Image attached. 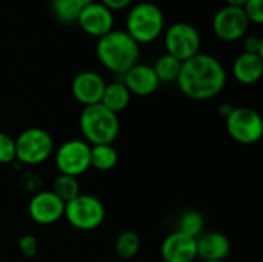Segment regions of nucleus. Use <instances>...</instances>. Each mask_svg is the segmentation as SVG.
Masks as SVG:
<instances>
[{
    "label": "nucleus",
    "instance_id": "nucleus-1",
    "mask_svg": "<svg viewBox=\"0 0 263 262\" xmlns=\"http://www.w3.org/2000/svg\"><path fill=\"white\" fill-rule=\"evenodd\" d=\"M228 80L222 62L205 53L182 62L176 80L179 90L193 100H210L222 93Z\"/></svg>",
    "mask_w": 263,
    "mask_h": 262
},
{
    "label": "nucleus",
    "instance_id": "nucleus-2",
    "mask_svg": "<svg viewBox=\"0 0 263 262\" xmlns=\"http://www.w3.org/2000/svg\"><path fill=\"white\" fill-rule=\"evenodd\" d=\"M96 56L112 74L123 76L140 57V45L123 29H112L97 39Z\"/></svg>",
    "mask_w": 263,
    "mask_h": 262
},
{
    "label": "nucleus",
    "instance_id": "nucleus-3",
    "mask_svg": "<svg viewBox=\"0 0 263 262\" xmlns=\"http://www.w3.org/2000/svg\"><path fill=\"white\" fill-rule=\"evenodd\" d=\"M79 128L85 142L92 145H112L120 133L119 116L102 103L83 107L79 117Z\"/></svg>",
    "mask_w": 263,
    "mask_h": 262
},
{
    "label": "nucleus",
    "instance_id": "nucleus-4",
    "mask_svg": "<svg viewBox=\"0 0 263 262\" xmlns=\"http://www.w3.org/2000/svg\"><path fill=\"white\" fill-rule=\"evenodd\" d=\"M139 45L157 40L165 31V14L153 2H140L129 8L125 29Z\"/></svg>",
    "mask_w": 263,
    "mask_h": 262
},
{
    "label": "nucleus",
    "instance_id": "nucleus-5",
    "mask_svg": "<svg viewBox=\"0 0 263 262\" xmlns=\"http://www.w3.org/2000/svg\"><path fill=\"white\" fill-rule=\"evenodd\" d=\"M15 161L20 165L35 167L46 162L54 154V141L51 134L39 127L23 130L15 139Z\"/></svg>",
    "mask_w": 263,
    "mask_h": 262
},
{
    "label": "nucleus",
    "instance_id": "nucleus-6",
    "mask_svg": "<svg viewBox=\"0 0 263 262\" xmlns=\"http://www.w3.org/2000/svg\"><path fill=\"white\" fill-rule=\"evenodd\" d=\"M63 218H66L68 224L76 230L92 232L103 224L106 208L97 196L80 193L65 204Z\"/></svg>",
    "mask_w": 263,
    "mask_h": 262
},
{
    "label": "nucleus",
    "instance_id": "nucleus-7",
    "mask_svg": "<svg viewBox=\"0 0 263 262\" xmlns=\"http://www.w3.org/2000/svg\"><path fill=\"white\" fill-rule=\"evenodd\" d=\"M202 37L197 28L188 22H176L165 31L166 54L185 62L200 53Z\"/></svg>",
    "mask_w": 263,
    "mask_h": 262
},
{
    "label": "nucleus",
    "instance_id": "nucleus-8",
    "mask_svg": "<svg viewBox=\"0 0 263 262\" xmlns=\"http://www.w3.org/2000/svg\"><path fill=\"white\" fill-rule=\"evenodd\" d=\"M54 162L60 174L79 179L91 168V145L83 139H69L54 150Z\"/></svg>",
    "mask_w": 263,
    "mask_h": 262
},
{
    "label": "nucleus",
    "instance_id": "nucleus-9",
    "mask_svg": "<svg viewBox=\"0 0 263 262\" xmlns=\"http://www.w3.org/2000/svg\"><path fill=\"white\" fill-rule=\"evenodd\" d=\"M230 137L242 145H253L263 136V119L260 113L248 107H234L233 113L225 119Z\"/></svg>",
    "mask_w": 263,
    "mask_h": 262
},
{
    "label": "nucleus",
    "instance_id": "nucleus-10",
    "mask_svg": "<svg viewBox=\"0 0 263 262\" xmlns=\"http://www.w3.org/2000/svg\"><path fill=\"white\" fill-rule=\"evenodd\" d=\"M250 25L242 8L225 5L213 17V31L223 42H236L245 37Z\"/></svg>",
    "mask_w": 263,
    "mask_h": 262
},
{
    "label": "nucleus",
    "instance_id": "nucleus-11",
    "mask_svg": "<svg viewBox=\"0 0 263 262\" xmlns=\"http://www.w3.org/2000/svg\"><path fill=\"white\" fill-rule=\"evenodd\" d=\"M63 213L65 204L51 190L37 191L29 199L28 215L39 225H52L63 218Z\"/></svg>",
    "mask_w": 263,
    "mask_h": 262
},
{
    "label": "nucleus",
    "instance_id": "nucleus-12",
    "mask_svg": "<svg viewBox=\"0 0 263 262\" xmlns=\"http://www.w3.org/2000/svg\"><path fill=\"white\" fill-rule=\"evenodd\" d=\"M106 82L96 71H80L71 82L72 97L83 107L100 103Z\"/></svg>",
    "mask_w": 263,
    "mask_h": 262
},
{
    "label": "nucleus",
    "instance_id": "nucleus-13",
    "mask_svg": "<svg viewBox=\"0 0 263 262\" xmlns=\"http://www.w3.org/2000/svg\"><path fill=\"white\" fill-rule=\"evenodd\" d=\"M77 23L88 36L100 39L114 29V12L100 2H91L80 12Z\"/></svg>",
    "mask_w": 263,
    "mask_h": 262
},
{
    "label": "nucleus",
    "instance_id": "nucleus-14",
    "mask_svg": "<svg viewBox=\"0 0 263 262\" xmlns=\"http://www.w3.org/2000/svg\"><path fill=\"white\" fill-rule=\"evenodd\" d=\"M160 258L163 262H194L197 259L196 238L177 230L170 233L162 241Z\"/></svg>",
    "mask_w": 263,
    "mask_h": 262
},
{
    "label": "nucleus",
    "instance_id": "nucleus-15",
    "mask_svg": "<svg viewBox=\"0 0 263 262\" xmlns=\"http://www.w3.org/2000/svg\"><path fill=\"white\" fill-rule=\"evenodd\" d=\"M122 82L131 93V96H139V97H146L154 94L160 82L153 69L151 65L146 63H136L131 69H128L122 76Z\"/></svg>",
    "mask_w": 263,
    "mask_h": 262
},
{
    "label": "nucleus",
    "instance_id": "nucleus-16",
    "mask_svg": "<svg viewBox=\"0 0 263 262\" xmlns=\"http://www.w3.org/2000/svg\"><path fill=\"white\" fill-rule=\"evenodd\" d=\"M197 258L202 261H223L231 253V242L222 232H205L196 238Z\"/></svg>",
    "mask_w": 263,
    "mask_h": 262
},
{
    "label": "nucleus",
    "instance_id": "nucleus-17",
    "mask_svg": "<svg viewBox=\"0 0 263 262\" xmlns=\"http://www.w3.org/2000/svg\"><path fill=\"white\" fill-rule=\"evenodd\" d=\"M233 76L242 85H254L263 74V56L242 53L233 62Z\"/></svg>",
    "mask_w": 263,
    "mask_h": 262
},
{
    "label": "nucleus",
    "instance_id": "nucleus-18",
    "mask_svg": "<svg viewBox=\"0 0 263 262\" xmlns=\"http://www.w3.org/2000/svg\"><path fill=\"white\" fill-rule=\"evenodd\" d=\"M129 102H131V93L128 91V88L125 86L122 80L106 83L102 100H100V103L105 108L119 114L129 105Z\"/></svg>",
    "mask_w": 263,
    "mask_h": 262
},
{
    "label": "nucleus",
    "instance_id": "nucleus-19",
    "mask_svg": "<svg viewBox=\"0 0 263 262\" xmlns=\"http://www.w3.org/2000/svg\"><path fill=\"white\" fill-rule=\"evenodd\" d=\"M94 0H51V11L55 19L65 25L77 23V19L85 6Z\"/></svg>",
    "mask_w": 263,
    "mask_h": 262
},
{
    "label": "nucleus",
    "instance_id": "nucleus-20",
    "mask_svg": "<svg viewBox=\"0 0 263 262\" xmlns=\"http://www.w3.org/2000/svg\"><path fill=\"white\" fill-rule=\"evenodd\" d=\"M119 162L117 150L112 145H92L91 147V168L97 171H109Z\"/></svg>",
    "mask_w": 263,
    "mask_h": 262
},
{
    "label": "nucleus",
    "instance_id": "nucleus-21",
    "mask_svg": "<svg viewBox=\"0 0 263 262\" xmlns=\"http://www.w3.org/2000/svg\"><path fill=\"white\" fill-rule=\"evenodd\" d=\"M182 68V62L170 54H162L153 65V69L160 83H173L177 80Z\"/></svg>",
    "mask_w": 263,
    "mask_h": 262
},
{
    "label": "nucleus",
    "instance_id": "nucleus-22",
    "mask_svg": "<svg viewBox=\"0 0 263 262\" xmlns=\"http://www.w3.org/2000/svg\"><path fill=\"white\" fill-rule=\"evenodd\" d=\"M51 191L63 202H69L71 199H74L76 196L80 195V184L77 178L68 176V174H59L54 182H52V188Z\"/></svg>",
    "mask_w": 263,
    "mask_h": 262
},
{
    "label": "nucleus",
    "instance_id": "nucleus-23",
    "mask_svg": "<svg viewBox=\"0 0 263 262\" xmlns=\"http://www.w3.org/2000/svg\"><path fill=\"white\" fill-rule=\"evenodd\" d=\"M140 250V236L133 230L122 232L116 239V255L123 259H133Z\"/></svg>",
    "mask_w": 263,
    "mask_h": 262
},
{
    "label": "nucleus",
    "instance_id": "nucleus-24",
    "mask_svg": "<svg viewBox=\"0 0 263 262\" xmlns=\"http://www.w3.org/2000/svg\"><path fill=\"white\" fill-rule=\"evenodd\" d=\"M203 227H205L203 215L197 210H188L180 215L176 230L180 233H185L188 236L197 238L203 233Z\"/></svg>",
    "mask_w": 263,
    "mask_h": 262
},
{
    "label": "nucleus",
    "instance_id": "nucleus-25",
    "mask_svg": "<svg viewBox=\"0 0 263 262\" xmlns=\"http://www.w3.org/2000/svg\"><path fill=\"white\" fill-rule=\"evenodd\" d=\"M15 162V141L9 134L0 131V164L11 165Z\"/></svg>",
    "mask_w": 263,
    "mask_h": 262
},
{
    "label": "nucleus",
    "instance_id": "nucleus-26",
    "mask_svg": "<svg viewBox=\"0 0 263 262\" xmlns=\"http://www.w3.org/2000/svg\"><path fill=\"white\" fill-rule=\"evenodd\" d=\"M247 19L250 23L262 25L263 23V0H247V3L242 6Z\"/></svg>",
    "mask_w": 263,
    "mask_h": 262
},
{
    "label": "nucleus",
    "instance_id": "nucleus-27",
    "mask_svg": "<svg viewBox=\"0 0 263 262\" xmlns=\"http://www.w3.org/2000/svg\"><path fill=\"white\" fill-rule=\"evenodd\" d=\"M17 246H18L20 253H22L25 258H34V256L37 255V252H39V241H37V238L32 236V235H23V236L18 239Z\"/></svg>",
    "mask_w": 263,
    "mask_h": 262
},
{
    "label": "nucleus",
    "instance_id": "nucleus-28",
    "mask_svg": "<svg viewBox=\"0 0 263 262\" xmlns=\"http://www.w3.org/2000/svg\"><path fill=\"white\" fill-rule=\"evenodd\" d=\"M243 53L263 56V40L259 36H248L243 42Z\"/></svg>",
    "mask_w": 263,
    "mask_h": 262
},
{
    "label": "nucleus",
    "instance_id": "nucleus-29",
    "mask_svg": "<svg viewBox=\"0 0 263 262\" xmlns=\"http://www.w3.org/2000/svg\"><path fill=\"white\" fill-rule=\"evenodd\" d=\"M100 3L114 12V11H122L125 8H129L133 0H100Z\"/></svg>",
    "mask_w": 263,
    "mask_h": 262
},
{
    "label": "nucleus",
    "instance_id": "nucleus-30",
    "mask_svg": "<svg viewBox=\"0 0 263 262\" xmlns=\"http://www.w3.org/2000/svg\"><path fill=\"white\" fill-rule=\"evenodd\" d=\"M233 110H234V107H233L231 103H222V105L219 107V116H220L222 119H227V117L233 113Z\"/></svg>",
    "mask_w": 263,
    "mask_h": 262
},
{
    "label": "nucleus",
    "instance_id": "nucleus-31",
    "mask_svg": "<svg viewBox=\"0 0 263 262\" xmlns=\"http://www.w3.org/2000/svg\"><path fill=\"white\" fill-rule=\"evenodd\" d=\"M227 2V6H234V8H242L247 0H225Z\"/></svg>",
    "mask_w": 263,
    "mask_h": 262
},
{
    "label": "nucleus",
    "instance_id": "nucleus-32",
    "mask_svg": "<svg viewBox=\"0 0 263 262\" xmlns=\"http://www.w3.org/2000/svg\"><path fill=\"white\" fill-rule=\"evenodd\" d=\"M202 262H223V261H202Z\"/></svg>",
    "mask_w": 263,
    "mask_h": 262
}]
</instances>
